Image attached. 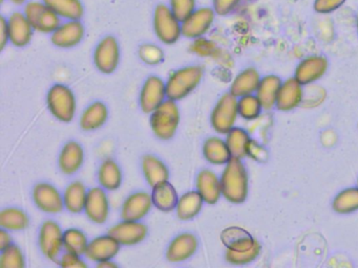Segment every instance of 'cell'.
<instances>
[{
	"label": "cell",
	"mask_w": 358,
	"mask_h": 268,
	"mask_svg": "<svg viewBox=\"0 0 358 268\" xmlns=\"http://www.w3.org/2000/svg\"><path fill=\"white\" fill-rule=\"evenodd\" d=\"M242 0H213V8L220 16L231 14Z\"/></svg>",
	"instance_id": "cell-46"
},
{
	"label": "cell",
	"mask_w": 358,
	"mask_h": 268,
	"mask_svg": "<svg viewBox=\"0 0 358 268\" xmlns=\"http://www.w3.org/2000/svg\"><path fill=\"white\" fill-rule=\"evenodd\" d=\"M196 191L204 202L215 204L222 196L221 179L210 170H203L196 177Z\"/></svg>",
	"instance_id": "cell-21"
},
{
	"label": "cell",
	"mask_w": 358,
	"mask_h": 268,
	"mask_svg": "<svg viewBox=\"0 0 358 268\" xmlns=\"http://www.w3.org/2000/svg\"><path fill=\"white\" fill-rule=\"evenodd\" d=\"M204 69L200 65L182 67L171 73L166 82V98L181 100L192 94L202 81Z\"/></svg>",
	"instance_id": "cell-2"
},
{
	"label": "cell",
	"mask_w": 358,
	"mask_h": 268,
	"mask_svg": "<svg viewBox=\"0 0 358 268\" xmlns=\"http://www.w3.org/2000/svg\"><path fill=\"white\" fill-rule=\"evenodd\" d=\"M120 243L110 234L97 237L89 242L85 255L87 259L97 263L108 261L116 257L120 249Z\"/></svg>",
	"instance_id": "cell-19"
},
{
	"label": "cell",
	"mask_w": 358,
	"mask_h": 268,
	"mask_svg": "<svg viewBox=\"0 0 358 268\" xmlns=\"http://www.w3.org/2000/svg\"><path fill=\"white\" fill-rule=\"evenodd\" d=\"M58 16L66 20H80L85 14L81 0H43Z\"/></svg>",
	"instance_id": "cell-32"
},
{
	"label": "cell",
	"mask_w": 358,
	"mask_h": 268,
	"mask_svg": "<svg viewBox=\"0 0 358 268\" xmlns=\"http://www.w3.org/2000/svg\"><path fill=\"white\" fill-rule=\"evenodd\" d=\"M262 109L263 107L259 98L253 94L241 96L240 100H238V115L244 119L252 121L257 119L261 114Z\"/></svg>",
	"instance_id": "cell-39"
},
{
	"label": "cell",
	"mask_w": 358,
	"mask_h": 268,
	"mask_svg": "<svg viewBox=\"0 0 358 268\" xmlns=\"http://www.w3.org/2000/svg\"><path fill=\"white\" fill-rule=\"evenodd\" d=\"M166 98V83L157 75H150L146 79L145 83L140 94V106L145 113H152L156 110Z\"/></svg>",
	"instance_id": "cell-11"
},
{
	"label": "cell",
	"mask_w": 358,
	"mask_h": 268,
	"mask_svg": "<svg viewBox=\"0 0 358 268\" xmlns=\"http://www.w3.org/2000/svg\"><path fill=\"white\" fill-rule=\"evenodd\" d=\"M155 33L162 43L171 45L182 36V22L166 4H159L152 17Z\"/></svg>",
	"instance_id": "cell-4"
},
{
	"label": "cell",
	"mask_w": 358,
	"mask_h": 268,
	"mask_svg": "<svg viewBox=\"0 0 358 268\" xmlns=\"http://www.w3.org/2000/svg\"><path fill=\"white\" fill-rule=\"evenodd\" d=\"M203 203H204V200L198 191H189V192L185 193L180 197L177 207H176L178 217L184 221L194 219L200 214Z\"/></svg>",
	"instance_id": "cell-29"
},
{
	"label": "cell",
	"mask_w": 358,
	"mask_h": 268,
	"mask_svg": "<svg viewBox=\"0 0 358 268\" xmlns=\"http://www.w3.org/2000/svg\"><path fill=\"white\" fill-rule=\"evenodd\" d=\"M108 110L104 103L97 100L90 105L80 119V126L85 131H93L102 127L108 121Z\"/></svg>",
	"instance_id": "cell-30"
},
{
	"label": "cell",
	"mask_w": 358,
	"mask_h": 268,
	"mask_svg": "<svg viewBox=\"0 0 358 268\" xmlns=\"http://www.w3.org/2000/svg\"><path fill=\"white\" fill-rule=\"evenodd\" d=\"M33 200L45 213L57 214L64 209V196L53 184L41 182L33 188Z\"/></svg>",
	"instance_id": "cell-12"
},
{
	"label": "cell",
	"mask_w": 358,
	"mask_h": 268,
	"mask_svg": "<svg viewBox=\"0 0 358 268\" xmlns=\"http://www.w3.org/2000/svg\"><path fill=\"white\" fill-rule=\"evenodd\" d=\"M247 155L257 161H266L268 157L267 151L255 140H250L249 142Z\"/></svg>",
	"instance_id": "cell-48"
},
{
	"label": "cell",
	"mask_w": 358,
	"mask_h": 268,
	"mask_svg": "<svg viewBox=\"0 0 358 268\" xmlns=\"http://www.w3.org/2000/svg\"><path fill=\"white\" fill-rule=\"evenodd\" d=\"M328 59L324 56H310L303 59L295 69L294 77L301 85H309L324 77L328 70Z\"/></svg>",
	"instance_id": "cell-15"
},
{
	"label": "cell",
	"mask_w": 358,
	"mask_h": 268,
	"mask_svg": "<svg viewBox=\"0 0 358 268\" xmlns=\"http://www.w3.org/2000/svg\"><path fill=\"white\" fill-rule=\"evenodd\" d=\"M259 82H261V75L259 71L253 67H248L236 75V79L232 82L230 92L236 98L252 94L253 92H257Z\"/></svg>",
	"instance_id": "cell-25"
},
{
	"label": "cell",
	"mask_w": 358,
	"mask_h": 268,
	"mask_svg": "<svg viewBox=\"0 0 358 268\" xmlns=\"http://www.w3.org/2000/svg\"><path fill=\"white\" fill-rule=\"evenodd\" d=\"M356 29H357V33H358V13H357V15H356Z\"/></svg>",
	"instance_id": "cell-53"
},
{
	"label": "cell",
	"mask_w": 358,
	"mask_h": 268,
	"mask_svg": "<svg viewBox=\"0 0 358 268\" xmlns=\"http://www.w3.org/2000/svg\"><path fill=\"white\" fill-rule=\"evenodd\" d=\"M196 237L190 232H183L176 237L167 247L166 258L169 262H183L190 259L198 249Z\"/></svg>",
	"instance_id": "cell-20"
},
{
	"label": "cell",
	"mask_w": 358,
	"mask_h": 268,
	"mask_svg": "<svg viewBox=\"0 0 358 268\" xmlns=\"http://www.w3.org/2000/svg\"><path fill=\"white\" fill-rule=\"evenodd\" d=\"M12 3L16 4V6H20V4L26 3L28 0H10Z\"/></svg>",
	"instance_id": "cell-52"
},
{
	"label": "cell",
	"mask_w": 358,
	"mask_h": 268,
	"mask_svg": "<svg viewBox=\"0 0 358 268\" xmlns=\"http://www.w3.org/2000/svg\"><path fill=\"white\" fill-rule=\"evenodd\" d=\"M85 211L87 218L95 223H104L108 220L110 215V202L103 188H93L87 191Z\"/></svg>",
	"instance_id": "cell-16"
},
{
	"label": "cell",
	"mask_w": 358,
	"mask_h": 268,
	"mask_svg": "<svg viewBox=\"0 0 358 268\" xmlns=\"http://www.w3.org/2000/svg\"><path fill=\"white\" fill-rule=\"evenodd\" d=\"M245 1L253 2V1H257V0H245Z\"/></svg>",
	"instance_id": "cell-54"
},
{
	"label": "cell",
	"mask_w": 358,
	"mask_h": 268,
	"mask_svg": "<svg viewBox=\"0 0 358 268\" xmlns=\"http://www.w3.org/2000/svg\"><path fill=\"white\" fill-rule=\"evenodd\" d=\"M192 50L199 56L202 57H215L220 52L219 48L213 41L203 37L194 39L192 45Z\"/></svg>",
	"instance_id": "cell-44"
},
{
	"label": "cell",
	"mask_w": 358,
	"mask_h": 268,
	"mask_svg": "<svg viewBox=\"0 0 358 268\" xmlns=\"http://www.w3.org/2000/svg\"><path fill=\"white\" fill-rule=\"evenodd\" d=\"M148 226L139 221L123 220L108 230V234L114 237L121 245L139 244L148 236Z\"/></svg>",
	"instance_id": "cell-13"
},
{
	"label": "cell",
	"mask_w": 358,
	"mask_h": 268,
	"mask_svg": "<svg viewBox=\"0 0 358 268\" xmlns=\"http://www.w3.org/2000/svg\"><path fill=\"white\" fill-rule=\"evenodd\" d=\"M0 226L8 230H22L29 226V217L22 209H5L0 213Z\"/></svg>",
	"instance_id": "cell-36"
},
{
	"label": "cell",
	"mask_w": 358,
	"mask_h": 268,
	"mask_svg": "<svg viewBox=\"0 0 358 268\" xmlns=\"http://www.w3.org/2000/svg\"><path fill=\"white\" fill-rule=\"evenodd\" d=\"M85 161L83 146L75 140L66 142L59 155V168L66 175H72L79 171Z\"/></svg>",
	"instance_id": "cell-23"
},
{
	"label": "cell",
	"mask_w": 358,
	"mask_h": 268,
	"mask_svg": "<svg viewBox=\"0 0 358 268\" xmlns=\"http://www.w3.org/2000/svg\"><path fill=\"white\" fill-rule=\"evenodd\" d=\"M221 241L226 248L234 251H245L252 248L257 241L250 232L238 226H230L221 232Z\"/></svg>",
	"instance_id": "cell-24"
},
{
	"label": "cell",
	"mask_w": 358,
	"mask_h": 268,
	"mask_svg": "<svg viewBox=\"0 0 358 268\" xmlns=\"http://www.w3.org/2000/svg\"><path fill=\"white\" fill-rule=\"evenodd\" d=\"M152 204L154 203H152V195L143 191L133 193L125 199L123 203L121 218L123 220L140 221L150 213Z\"/></svg>",
	"instance_id": "cell-17"
},
{
	"label": "cell",
	"mask_w": 358,
	"mask_h": 268,
	"mask_svg": "<svg viewBox=\"0 0 358 268\" xmlns=\"http://www.w3.org/2000/svg\"><path fill=\"white\" fill-rule=\"evenodd\" d=\"M261 253V245L259 243L255 242L252 248L245 251H234L231 249H227L225 258L227 262L234 264V265H245V264L250 263L255 261Z\"/></svg>",
	"instance_id": "cell-41"
},
{
	"label": "cell",
	"mask_w": 358,
	"mask_h": 268,
	"mask_svg": "<svg viewBox=\"0 0 358 268\" xmlns=\"http://www.w3.org/2000/svg\"><path fill=\"white\" fill-rule=\"evenodd\" d=\"M0 266L3 268H24L26 266L24 253L15 244H11L1 251Z\"/></svg>",
	"instance_id": "cell-40"
},
{
	"label": "cell",
	"mask_w": 358,
	"mask_h": 268,
	"mask_svg": "<svg viewBox=\"0 0 358 268\" xmlns=\"http://www.w3.org/2000/svg\"><path fill=\"white\" fill-rule=\"evenodd\" d=\"M238 100L231 92L224 94L217 100L211 113V126L217 133L227 134L238 119Z\"/></svg>",
	"instance_id": "cell-7"
},
{
	"label": "cell",
	"mask_w": 358,
	"mask_h": 268,
	"mask_svg": "<svg viewBox=\"0 0 358 268\" xmlns=\"http://www.w3.org/2000/svg\"><path fill=\"white\" fill-rule=\"evenodd\" d=\"M64 245L66 251L78 255H85L89 241L85 232L77 228H69L64 232Z\"/></svg>",
	"instance_id": "cell-38"
},
{
	"label": "cell",
	"mask_w": 358,
	"mask_h": 268,
	"mask_svg": "<svg viewBox=\"0 0 358 268\" xmlns=\"http://www.w3.org/2000/svg\"><path fill=\"white\" fill-rule=\"evenodd\" d=\"M39 246L48 259L57 262L64 247V232L57 222L53 220L43 222L39 232Z\"/></svg>",
	"instance_id": "cell-10"
},
{
	"label": "cell",
	"mask_w": 358,
	"mask_h": 268,
	"mask_svg": "<svg viewBox=\"0 0 358 268\" xmlns=\"http://www.w3.org/2000/svg\"><path fill=\"white\" fill-rule=\"evenodd\" d=\"M87 197V191L85 184L80 181L72 182L64 191V207L71 213H81L85 211Z\"/></svg>",
	"instance_id": "cell-34"
},
{
	"label": "cell",
	"mask_w": 358,
	"mask_h": 268,
	"mask_svg": "<svg viewBox=\"0 0 358 268\" xmlns=\"http://www.w3.org/2000/svg\"><path fill=\"white\" fill-rule=\"evenodd\" d=\"M10 42L16 47H24L30 43L35 29L24 12H14L8 19Z\"/></svg>",
	"instance_id": "cell-18"
},
{
	"label": "cell",
	"mask_w": 358,
	"mask_h": 268,
	"mask_svg": "<svg viewBox=\"0 0 358 268\" xmlns=\"http://www.w3.org/2000/svg\"><path fill=\"white\" fill-rule=\"evenodd\" d=\"M215 15L213 8L203 6L198 8L182 21V35L188 39H196L208 33L215 22Z\"/></svg>",
	"instance_id": "cell-9"
},
{
	"label": "cell",
	"mask_w": 358,
	"mask_h": 268,
	"mask_svg": "<svg viewBox=\"0 0 358 268\" xmlns=\"http://www.w3.org/2000/svg\"><path fill=\"white\" fill-rule=\"evenodd\" d=\"M94 63L98 70L106 75L116 70L120 63V46L114 36H106L96 46Z\"/></svg>",
	"instance_id": "cell-8"
},
{
	"label": "cell",
	"mask_w": 358,
	"mask_h": 268,
	"mask_svg": "<svg viewBox=\"0 0 358 268\" xmlns=\"http://www.w3.org/2000/svg\"><path fill=\"white\" fill-rule=\"evenodd\" d=\"M98 179L106 190H118L122 182V172L118 163L114 159H106L100 165Z\"/></svg>",
	"instance_id": "cell-33"
},
{
	"label": "cell",
	"mask_w": 358,
	"mask_h": 268,
	"mask_svg": "<svg viewBox=\"0 0 358 268\" xmlns=\"http://www.w3.org/2000/svg\"><path fill=\"white\" fill-rule=\"evenodd\" d=\"M5 1V0H0V2H3Z\"/></svg>",
	"instance_id": "cell-55"
},
{
	"label": "cell",
	"mask_w": 358,
	"mask_h": 268,
	"mask_svg": "<svg viewBox=\"0 0 358 268\" xmlns=\"http://www.w3.org/2000/svg\"><path fill=\"white\" fill-rule=\"evenodd\" d=\"M152 203L162 211H171L177 207L179 196L173 184L166 180L152 186Z\"/></svg>",
	"instance_id": "cell-26"
},
{
	"label": "cell",
	"mask_w": 358,
	"mask_h": 268,
	"mask_svg": "<svg viewBox=\"0 0 358 268\" xmlns=\"http://www.w3.org/2000/svg\"><path fill=\"white\" fill-rule=\"evenodd\" d=\"M169 8L182 22L196 10V0H169Z\"/></svg>",
	"instance_id": "cell-43"
},
{
	"label": "cell",
	"mask_w": 358,
	"mask_h": 268,
	"mask_svg": "<svg viewBox=\"0 0 358 268\" xmlns=\"http://www.w3.org/2000/svg\"><path fill=\"white\" fill-rule=\"evenodd\" d=\"M347 0H314L313 8L322 15L332 14L343 8Z\"/></svg>",
	"instance_id": "cell-45"
},
{
	"label": "cell",
	"mask_w": 358,
	"mask_h": 268,
	"mask_svg": "<svg viewBox=\"0 0 358 268\" xmlns=\"http://www.w3.org/2000/svg\"><path fill=\"white\" fill-rule=\"evenodd\" d=\"M47 103L52 114L59 121L69 123L74 119L76 98L68 86L64 84L52 86L48 92Z\"/></svg>",
	"instance_id": "cell-5"
},
{
	"label": "cell",
	"mask_w": 358,
	"mask_h": 268,
	"mask_svg": "<svg viewBox=\"0 0 358 268\" xmlns=\"http://www.w3.org/2000/svg\"><path fill=\"white\" fill-rule=\"evenodd\" d=\"M24 13L33 29L39 33L52 34L62 24V18L43 0L27 2Z\"/></svg>",
	"instance_id": "cell-6"
},
{
	"label": "cell",
	"mask_w": 358,
	"mask_h": 268,
	"mask_svg": "<svg viewBox=\"0 0 358 268\" xmlns=\"http://www.w3.org/2000/svg\"><path fill=\"white\" fill-rule=\"evenodd\" d=\"M139 57L146 64L157 65L164 59L162 48L155 44L146 43L139 48Z\"/></svg>",
	"instance_id": "cell-42"
},
{
	"label": "cell",
	"mask_w": 358,
	"mask_h": 268,
	"mask_svg": "<svg viewBox=\"0 0 358 268\" xmlns=\"http://www.w3.org/2000/svg\"><path fill=\"white\" fill-rule=\"evenodd\" d=\"M150 123L157 137L163 140H171L179 127L180 111L177 103L167 98L152 111Z\"/></svg>",
	"instance_id": "cell-3"
},
{
	"label": "cell",
	"mask_w": 358,
	"mask_h": 268,
	"mask_svg": "<svg viewBox=\"0 0 358 268\" xmlns=\"http://www.w3.org/2000/svg\"><path fill=\"white\" fill-rule=\"evenodd\" d=\"M222 195L231 203H243L248 196V175L246 168L238 157L226 163L221 176Z\"/></svg>",
	"instance_id": "cell-1"
},
{
	"label": "cell",
	"mask_w": 358,
	"mask_h": 268,
	"mask_svg": "<svg viewBox=\"0 0 358 268\" xmlns=\"http://www.w3.org/2000/svg\"><path fill=\"white\" fill-rule=\"evenodd\" d=\"M9 38V27H8V20L5 17H0V50H3L8 42Z\"/></svg>",
	"instance_id": "cell-49"
},
{
	"label": "cell",
	"mask_w": 358,
	"mask_h": 268,
	"mask_svg": "<svg viewBox=\"0 0 358 268\" xmlns=\"http://www.w3.org/2000/svg\"><path fill=\"white\" fill-rule=\"evenodd\" d=\"M142 170L146 181L150 186H157L161 182L166 181L169 178V168L158 157L154 155H145L142 159Z\"/></svg>",
	"instance_id": "cell-28"
},
{
	"label": "cell",
	"mask_w": 358,
	"mask_h": 268,
	"mask_svg": "<svg viewBox=\"0 0 358 268\" xmlns=\"http://www.w3.org/2000/svg\"><path fill=\"white\" fill-rule=\"evenodd\" d=\"M98 267H118V265L114 263V262H112V260H108V261L99 262V263H98Z\"/></svg>",
	"instance_id": "cell-51"
},
{
	"label": "cell",
	"mask_w": 358,
	"mask_h": 268,
	"mask_svg": "<svg viewBox=\"0 0 358 268\" xmlns=\"http://www.w3.org/2000/svg\"><path fill=\"white\" fill-rule=\"evenodd\" d=\"M333 209L338 214H350L358 209V188L341 191L332 203Z\"/></svg>",
	"instance_id": "cell-37"
},
{
	"label": "cell",
	"mask_w": 358,
	"mask_h": 268,
	"mask_svg": "<svg viewBox=\"0 0 358 268\" xmlns=\"http://www.w3.org/2000/svg\"><path fill=\"white\" fill-rule=\"evenodd\" d=\"M248 132L242 128L234 127L227 133L226 144L229 148L232 157H238L242 159L247 156V149L250 142Z\"/></svg>",
	"instance_id": "cell-35"
},
{
	"label": "cell",
	"mask_w": 358,
	"mask_h": 268,
	"mask_svg": "<svg viewBox=\"0 0 358 268\" xmlns=\"http://www.w3.org/2000/svg\"><path fill=\"white\" fill-rule=\"evenodd\" d=\"M357 184H358V182H357Z\"/></svg>",
	"instance_id": "cell-56"
},
{
	"label": "cell",
	"mask_w": 358,
	"mask_h": 268,
	"mask_svg": "<svg viewBox=\"0 0 358 268\" xmlns=\"http://www.w3.org/2000/svg\"><path fill=\"white\" fill-rule=\"evenodd\" d=\"M11 244H13V243H12V238L9 232L5 228H1V230H0V249L3 251Z\"/></svg>",
	"instance_id": "cell-50"
},
{
	"label": "cell",
	"mask_w": 358,
	"mask_h": 268,
	"mask_svg": "<svg viewBox=\"0 0 358 268\" xmlns=\"http://www.w3.org/2000/svg\"><path fill=\"white\" fill-rule=\"evenodd\" d=\"M203 154L206 161L213 165H225L232 157L226 140L219 137H210L205 140Z\"/></svg>",
	"instance_id": "cell-31"
},
{
	"label": "cell",
	"mask_w": 358,
	"mask_h": 268,
	"mask_svg": "<svg viewBox=\"0 0 358 268\" xmlns=\"http://www.w3.org/2000/svg\"><path fill=\"white\" fill-rule=\"evenodd\" d=\"M295 77L287 80L280 86L275 106L280 111H290L301 105L303 100V87Z\"/></svg>",
	"instance_id": "cell-22"
},
{
	"label": "cell",
	"mask_w": 358,
	"mask_h": 268,
	"mask_svg": "<svg viewBox=\"0 0 358 268\" xmlns=\"http://www.w3.org/2000/svg\"><path fill=\"white\" fill-rule=\"evenodd\" d=\"M59 265L64 268L69 267H76V268H85L87 264L80 259V255H76V253H70L66 251V253L60 257Z\"/></svg>",
	"instance_id": "cell-47"
},
{
	"label": "cell",
	"mask_w": 358,
	"mask_h": 268,
	"mask_svg": "<svg viewBox=\"0 0 358 268\" xmlns=\"http://www.w3.org/2000/svg\"><path fill=\"white\" fill-rule=\"evenodd\" d=\"M282 82L280 77L274 75H266L262 77L257 90V96L261 102L262 107L265 110H270L276 105L278 91Z\"/></svg>",
	"instance_id": "cell-27"
},
{
	"label": "cell",
	"mask_w": 358,
	"mask_h": 268,
	"mask_svg": "<svg viewBox=\"0 0 358 268\" xmlns=\"http://www.w3.org/2000/svg\"><path fill=\"white\" fill-rule=\"evenodd\" d=\"M85 25L80 20H66L52 33L51 41L59 48H72L85 38Z\"/></svg>",
	"instance_id": "cell-14"
}]
</instances>
